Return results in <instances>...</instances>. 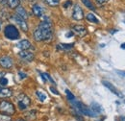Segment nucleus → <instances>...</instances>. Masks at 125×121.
Returning a JSON list of instances; mask_svg holds the SVG:
<instances>
[{"label": "nucleus", "mask_w": 125, "mask_h": 121, "mask_svg": "<svg viewBox=\"0 0 125 121\" xmlns=\"http://www.w3.org/2000/svg\"><path fill=\"white\" fill-rule=\"evenodd\" d=\"M18 56L20 57V59H22V60H25V61H32V60H34V58H35L34 54L32 52H30V51H28V50H22V51H20L18 53Z\"/></svg>", "instance_id": "nucleus-8"}, {"label": "nucleus", "mask_w": 125, "mask_h": 121, "mask_svg": "<svg viewBox=\"0 0 125 121\" xmlns=\"http://www.w3.org/2000/svg\"><path fill=\"white\" fill-rule=\"evenodd\" d=\"M91 109L94 111L95 113H97V114L103 111V109L101 108V106H100L99 104H97V103H94V102L92 104V108H91Z\"/></svg>", "instance_id": "nucleus-18"}, {"label": "nucleus", "mask_w": 125, "mask_h": 121, "mask_svg": "<svg viewBox=\"0 0 125 121\" xmlns=\"http://www.w3.org/2000/svg\"><path fill=\"white\" fill-rule=\"evenodd\" d=\"M34 39L37 40V41H42L43 40V38H42V35L41 33L40 29H36L35 32H34Z\"/></svg>", "instance_id": "nucleus-17"}, {"label": "nucleus", "mask_w": 125, "mask_h": 121, "mask_svg": "<svg viewBox=\"0 0 125 121\" xmlns=\"http://www.w3.org/2000/svg\"><path fill=\"white\" fill-rule=\"evenodd\" d=\"M71 4H72V3H71V1H70V0H68V1H66V2L63 4V8H67V7H68V6H70Z\"/></svg>", "instance_id": "nucleus-30"}, {"label": "nucleus", "mask_w": 125, "mask_h": 121, "mask_svg": "<svg viewBox=\"0 0 125 121\" xmlns=\"http://www.w3.org/2000/svg\"><path fill=\"white\" fill-rule=\"evenodd\" d=\"M42 74H43V76L45 77V79H46V80H49V81H50L51 83H53V84H55V82H54V80H53V79L51 78V76L49 75V74H47V73H42Z\"/></svg>", "instance_id": "nucleus-27"}, {"label": "nucleus", "mask_w": 125, "mask_h": 121, "mask_svg": "<svg viewBox=\"0 0 125 121\" xmlns=\"http://www.w3.org/2000/svg\"><path fill=\"white\" fill-rule=\"evenodd\" d=\"M72 32H74L77 36L79 37H84V36H86L87 35V29L84 27V26H82V25H75V26H73V28H72Z\"/></svg>", "instance_id": "nucleus-11"}, {"label": "nucleus", "mask_w": 125, "mask_h": 121, "mask_svg": "<svg viewBox=\"0 0 125 121\" xmlns=\"http://www.w3.org/2000/svg\"><path fill=\"white\" fill-rule=\"evenodd\" d=\"M17 47H18L19 49H21V50H29L32 47V44L29 40H20V41L17 43Z\"/></svg>", "instance_id": "nucleus-12"}, {"label": "nucleus", "mask_w": 125, "mask_h": 121, "mask_svg": "<svg viewBox=\"0 0 125 121\" xmlns=\"http://www.w3.org/2000/svg\"><path fill=\"white\" fill-rule=\"evenodd\" d=\"M50 91H52V92H53L54 94H56V95H59V92H58V91H57V90H56L55 88H53V87H51V88H50Z\"/></svg>", "instance_id": "nucleus-29"}, {"label": "nucleus", "mask_w": 125, "mask_h": 121, "mask_svg": "<svg viewBox=\"0 0 125 121\" xmlns=\"http://www.w3.org/2000/svg\"><path fill=\"white\" fill-rule=\"evenodd\" d=\"M31 104L30 98L25 94H20L17 98V106L20 111H25Z\"/></svg>", "instance_id": "nucleus-5"}, {"label": "nucleus", "mask_w": 125, "mask_h": 121, "mask_svg": "<svg viewBox=\"0 0 125 121\" xmlns=\"http://www.w3.org/2000/svg\"><path fill=\"white\" fill-rule=\"evenodd\" d=\"M0 111L4 114L12 115L16 112V108L14 106V104H12L11 102L4 100V101L0 102Z\"/></svg>", "instance_id": "nucleus-4"}, {"label": "nucleus", "mask_w": 125, "mask_h": 121, "mask_svg": "<svg viewBox=\"0 0 125 121\" xmlns=\"http://www.w3.org/2000/svg\"><path fill=\"white\" fill-rule=\"evenodd\" d=\"M120 47H121L122 49H125V43H122V44H121V46H120Z\"/></svg>", "instance_id": "nucleus-36"}, {"label": "nucleus", "mask_w": 125, "mask_h": 121, "mask_svg": "<svg viewBox=\"0 0 125 121\" xmlns=\"http://www.w3.org/2000/svg\"><path fill=\"white\" fill-rule=\"evenodd\" d=\"M82 2H83V4H84L87 8H89L90 10H92V11H94V10H95L94 4L92 3V1H91V0H82Z\"/></svg>", "instance_id": "nucleus-20"}, {"label": "nucleus", "mask_w": 125, "mask_h": 121, "mask_svg": "<svg viewBox=\"0 0 125 121\" xmlns=\"http://www.w3.org/2000/svg\"><path fill=\"white\" fill-rule=\"evenodd\" d=\"M72 36V33H69V34H66V37H71Z\"/></svg>", "instance_id": "nucleus-37"}, {"label": "nucleus", "mask_w": 125, "mask_h": 121, "mask_svg": "<svg viewBox=\"0 0 125 121\" xmlns=\"http://www.w3.org/2000/svg\"><path fill=\"white\" fill-rule=\"evenodd\" d=\"M99 4H104V3H106V2H108V0H96Z\"/></svg>", "instance_id": "nucleus-32"}, {"label": "nucleus", "mask_w": 125, "mask_h": 121, "mask_svg": "<svg viewBox=\"0 0 125 121\" xmlns=\"http://www.w3.org/2000/svg\"><path fill=\"white\" fill-rule=\"evenodd\" d=\"M18 76H19L21 79H24V78L26 77V74H25V73H23V72H18Z\"/></svg>", "instance_id": "nucleus-31"}, {"label": "nucleus", "mask_w": 125, "mask_h": 121, "mask_svg": "<svg viewBox=\"0 0 125 121\" xmlns=\"http://www.w3.org/2000/svg\"><path fill=\"white\" fill-rule=\"evenodd\" d=\"M0 84H1L3 87H5L6 85H8V79H7V78H5V77L1 78V79H0Z\"/></svg>", "instance_id": "nucleus-26"}, {"label": "nucleus", "mask_w": 125, "mask_h": 121, "mask_svg": "<svg viewBox=\"0 0 125 121\" xmlns=\"http://www.w3.org/2000/svg\"><path fill=\"white\" fill-rule=\"evenodd\" d=\"M86 18L88 21L92 22V23H95V24H98L99 23V20L96 18V16L94 15V14H88L86 15Z\"/></svg>", "instance_id": "nucleus-16"}, {"label": "nucleus", "mask_w": 125, "mask_h": 121, "mask_svg": "<svg viewBox=\"0 0 125 121\" xmlns=\"http://www.w3.org/2000/svg\"><path fill=\"white\" fill-rule=\"evenodd\" d=\"M36 94H37V96L39 97V99L42 101V102H43V101H45V99H46V94L43 92V91H37L36 92Z\"/></svg>", "instance_id": "nucleus-21"}, {"label": "nucleus", "mask_w": 125, "mask_h": 121, "mask_svg": "<svg viewBox=\"0 0 125 121\" xmlns=\"http://www.w3.org/2000/svg\"><path fill=\"white\" fill-rule=\"evenodd\" d=\"M38 28L40 29L42 35L43 40H51L52 35H53V31H52V24L50 23V21H48V20L42 21Z\"/></svg>", "instance_id": "nucleus-1"}, {"label": "nucleus", "mask_w": 125, "mask_h": 121, "mask_svg": "<svg viewBox=\"0 0 125 121\" xmlns=\"http://www.w3.org/2000/svg\"><path fill=\"white\" fill-rule=\"evenodd\" d=\"M61 49H65V50H68V49H71L72 48V46H73V44H61Z\"/></svg>", "instance_id": "nucleus-25"}, {"label": "nucleus", "mask_w": 125, "mask_h": 121, "mask_svg": "<svg viewBox=\"0 0 125 121\" xmlns=\"http://www.w3.org/2000/svg\"><path fill=\"white\" fill-rule=\"evenodd\" d=\"M4 76H5V73H4V72H0V79L3 78Z\"/></svg>", "instance_id": "nucleus-34"}, {"label": "nucleus", "mask_w": 125, "mask_h": 121, "mask_svg": "<svg viewBox=\"0 0 125 121\" xmlns=\"http://www.w3.org/2000/svg\"><path fill=\"white\" fill-rule=\"evenodd\" d=\"M72 17L75 20H82L84 18V12L82 10V8L79 6L78 4H76L73 8V12H72Z\"/></svg>", "instance_id": "nucleus-6"}, {"label": "nucleus", "mask_w": 125, "mask_h": 121, "mask_svg": "<svg viewBox=\"0 0 125 121\" xmlns=\"http://www.w3.org/2000/svg\"><path fill=\"white\" fill-rule=\"evenodd\" d=\"M4 34H5V37L7 39L12 40L19 39V32L17 30V28L14 25H7L5 27Z\"/></svg>", "instance_id": "nucleus-3"}, {"label": "nucleus", "mask_w": 125, "mask_h": 121, "mask_svg": "<svg viewBox=\"0 0 125 121\" xmlns=\"http://www.w3.org/2000/svg\"><path fill=\"white\" fill-rule=\"evenodd\" d=\"M7 4L11 9H16L19 5V0H7Z\"/></svg>", "instance_id": "nucleus-19"}, {"label": "nucleus", "mask_w": 125, "mask_h": 121, "mask_svg": "<svg viewBox=\"0 0 125 121\" xmlns=\"http://www.w3.org/2000/svg\"><path fill=\"white\" fill-rule=\"evenodd\" d=\"M0 65L4 68H11L13 66V60L8 56H3L0 58Z\"/></svg>", "instance_id": "nucleus-9"}, {"label": "nucleus", "mask_w": 125, "mask_h": 121, "mask_svg": "<svg viewBox=\"0 0 125 121\" xmlns=\"http://www.w3.org/2000/svg\"><path fill=\"white\" fill-rule=\"evenodd\" d=\"M1 88H3V86H2L1 84H0V89H1Z\"/></svg>", "instance_id": "nucleus-39"}, {"label": "nucleus", "mask_w": 125, "mask_h": 121, "mask_svg": "<svg viewBox=\"0 0 125 121\" xmlns=\"http://www.w3.org/2000/svg\"><path fill=\"white\" fill-rule=\"evenodd\" d=\"M32 10H33V14L36 15V16H38V17H41V16H42L43 15V9L40 6V5H34L33 6V8H32Z\"/></svg>", "instance_id": "nucleus-14"}, {"label": "nucleus", "mask_w": 125, "mask_h": 121, "mask_svg": "<svg viewBox=\"0 0 125 121\" xmlns=\"http://www.w3.org/2000/svg\"><path fill=\"white\" fill-rule=\"evenodd\" d=\"M16 15L20 16V17L23 18V19H27L28 14H27V12L25 11V9H24L23 7H21V6H17V7H16Z\"/></svg>", "instance_id": "nucleus-13"}, {"label": "nucleus", "mask_w": 125, "mask_h": 121, "mask_svg": "<svg viewBox=\"0 0 125 121\" xmlns=\"http://www.w3.org/2000/svg\"><path fill=\"white\" fill-rule=\"evenodd\" d=\"M16 121H26V120H23V119H17Z\"/></svg>", "instance_id": "nucleus-38"}, {"label": "nucleus", "mask_w": 125, "mask_h": 121, "mask_svg": "<svg viewBox=\"0 0 125 121\" xmlns=\"http://www.w3.org/2000/svg\"><path fill=\"white\" fill-rule=\"evenodd\" d=\"M12 90L11 89H8V88H1L0 89V98H7V97H10L12 95Z\"/></svg>", "instance_id": "nucleus-15"}, {"label": "nucleus", "mask_w": 125, "mask_h": 121, "mask_svg": "<svg viewBox=\"0 0 125 121\" xmlns=\"http://www.w3.org/2000/svg\"><path fill=\"white\" fill-rule=\"evenodd\" d=\"M65 93H66V95H67V98H68V100H70V101H73L74 99H75V97H74V95L70 92V91H68V90H65Z\"/></svg>", "instance_id": "nucleus-24"}, {"label": "nucleus", "mask_w": 125, "mask_h": 121, "mask_svg": "<svg viewBox=\"0 0 125 121\" xmlns=\"http://www.w3.org/2000/svg\"><path fill=\"white\" fill-rule=\"evenodd\" d=\"M116 72H117L119 75H121V76H123V77H125V71H119V70H117Z\"/></svg>", "instance_id": "nucleus-33"}, {"label": "nucleus", "mask_w": 125, "mask_h": 121, "mask_svg": "<svg viewBox=\"0 0 125 121\" xmlns=\"http://www.w3.org/2000/svg\"><path fill=\"white\" fill-rule=\"evenodd\" d=\"M14 19H15V21H16V23L19 25V27L21 28V30L24 31V32H27L28 31V25L26 23V19H23V18H21L18 15H15L14 16Z\"/></svg>", "instance_id": "nucleus-10"}, {"label": "nucleus", "mask_w": 125, "mask_h": 121, "mask_svg": "<svg viewBox=\"0 0 125 121\" xmlns=\"http://www.w3.org/2000/svg\"><path fill=\"white\" fill-rule=\"evenodd\" d=\"M0 121H12V118L10 117V115L1 114V115H0Z\"/></svg>", "instance_id": "nucleus-23"}, {"label": "nucleus", "mask_w": 125, "mask_h": 121, "mask_svg": "<svg viewBox=\"0 0 125 121\" xmlns=\"http://www.w3.org/2000/svg\"><path fill=\"white\" fill-rule=\"evenodd\" d=\"M102 84H103L107 89H109L110 91H112L114 94H115L116 96H118L119 98H123V97H124V96H123V94L118 91V90H117L114 85H112L110 82H108V81H103V82H102Z\"/></svg>", "instance_id": "nucleus-7"}, {"label": "nucleus", "mask_w": 125, "mask_h": 121, "mask_svg": "<svg viewBox=\"0 0 125 121\" xmlns=\"http://www.w3.org/2000/svg\"><path fill=\"white\" fill-rule=\"evenodd\" d=\"M73 103H74V106L76 107V109L78 110L82 114L88 115V116H91V117L97 116V113H95L91 108H88L86 105H84L83 103H81L79 101H74V100H73Z\"/></svg>", "instance_id": "nucleus-2"}, {"label": "nucleus", "mask_w": 125, "mask_h": 121, "mask_svg": "<svg viewBox=\"0 0 125 121\" xmlns=\"http://www.w3.org/2000/svg\"><path fill=\"white\" fill-rule=\"evenodd\" d=\"M115 121H125V117L124 116H116V117L115 118Z\"/></svg>", "instance_id": "nucleus-28"}, {"label": "nucleus", "mask_w": 125, "mask_h": 121, "mask_svg": "<svg viewBox=\"0 0 125 121\" xmlns=\"http://www.w3.org/2000/svg\"><path fill=\"white\" fill-rule=\"evenodd\" d=\"M1 3L2 4H6L7 3V0H1Z\"/></svg>", "instance_id": "nucleus-35"}, {"label": "nucleus", "mask_w": 125, "mask_h": 121, "mask_svg": "<svg viewBox=\"0 0 125 121\" xmlns=\"http://www.w3.org/2000/svg\"><path fill=\"white\" fill-rule=\"evenodd\" d=\"M47 5L49 6H52V7H55V6H58L59 3H60V0H43Z\"/></svg>", "instance_id": "nucleus-22"}]
</instances>
